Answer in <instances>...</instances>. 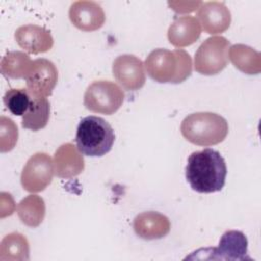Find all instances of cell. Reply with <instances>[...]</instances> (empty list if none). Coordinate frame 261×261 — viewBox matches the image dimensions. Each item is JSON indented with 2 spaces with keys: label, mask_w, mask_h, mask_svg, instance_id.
<instances>
[{
  "label": "cell",
  "mask_w": 261,
  "mask_h": 261,
  "mask_svg": "<svg viewBox=\"0 0 261 261\" xmlns=\"http://www.w3.org/2000/svg\"><path fill=\"white\" fill-rule=\"evenodd\" d=\"M227 169L223 157L213 149L194 152L188 158L186 178L198 193L221 191L225 184Z\"/></svg>",
  "instance_id": "obj_1"
},
{
  "label": "cell",
  "mask_w": 261,
  "mask_h": 261,
  "mask_svg": "<svg viewBox=\"0 0 261 261\" xmlns=\"http://www.w3.org/2000/svg\"><path fill=\"white\" fill-rule=\"evenodd\" d=\"M145 66L147 73L155 82L171 84L182 83L193 69L192 58L182 49H155L147 56Z\"/></svg>",
  "instance_id": "obj_2"
},
{
  "label": "cell",
  "mask_w": 261,
  "mask_h": 261,
  "mask_svg": "<svg viewBox=\"0 0 261 261\" xmlns=\"http://www.w3.org/2000/svg\"><path fill=\"white\" fill-rule=\"evenodd\" d=\"M180 133L194 145L212 146L221 143L226 138L228 123L217 113L195 112L184 118Z\"/></svg>",
  "instance_id": "obj_3"
},
{
  "label": "cell",
  "mask_w": 261,
  "mask_h": 261,
  "mask_svg": "<svg viewBox=\"0 0 261 261\" xmlns=\"http://www.w3.org/2000/svg\"><path fill=\"white\" fill-rule=\"evenodd\" d=\"M114 139L111 125L99 116L84 117L76 128V148L86 156L100 157L107 154L113 146Z\"/></svg>",
  "instance_id": "obj_4"
},
{
  "label": "cell",
  "mask_w": 261,
  "mask_h": 261,
  "mask_svg": "<svg viewBox=\"0 0 261 261\" xmlns=\"http://www.w3.org/2000/svg\"><path fill=\"white\" fill-rule=\"evenodd\" d=\"M230 43L222 36L206 39L195 53V70L204 75H214L222 71L228 64Z\"/></svg>",
  "instance_id": "obj_5"
},
{
  "label": "cell",
  "mask_w": 261,
  "mask_h": 261,
  "mask_svg": "<svg viewBox=\"0 0 261 261\" xmlns=\"http://www.w3.org/2000/svg\"><path fill=\"white\" fill-rule=\"evenodd\" d=\"M123 100L122 89L115 83L105 80L93 82L84 95V105L88 110L106 115L116 112Z\"/></svg>",
  "instance_id": "obj_6"
},
{
  "label": "cell",
  "mask_w": 261,
  "mask_h": 261,
  "mask_svg": "<svg viewBox=\"0 0 261 261\" xmlns=\"http://www.w3.org/2000/svg\"><path fill=\"white\" fill-rule=\"evenodd\" d=\"M54 173L51 157L46 153L38 152L31 156L23 166L20 182L27 192L39 193L51 184Z\"/></svg>",
  "instance_id": "obj_7"
},
{
  "label": "cell",
  "mask_w": 261,
  "mask_h": 261,
  "mask_svg": "<svg viewBox=\"0 0 261 261\" xmlns=\"http://www.w3.org/2000/svg\"><path fill=\"white\" fill-rule=\"evenodd\" d=\"M27 89L35 97H48L52 94L58 80L54 63L45 58L33 60L32 67L25 76Z\"/></svg>",
  "instance_id": "obj_8"
},
{
  "label": "cell",
  "mask_w": 261,
  "mask_h": 261,
  "mask_svg": "<svg viewBox=\"0 0 261 261\" xmlns=\"http://www.w3.org/2000/svg\"><path fill=\"white\" fill-rule=\"evenodd\" d=\"M142 60L132 54H122L112 64L114 79L126 91L140 90L146 82L145 67Z\"/></svg>",
  "instance_id": "obj_9"
},
{
  "label": "cell",
  "mask_w": 261,
  "mask_h": 261,
  "mask_svg": "<svg viewBox=\"0 0 261 261\" xmlns=\"http://www.w3.org/2000/svg\"><path fill=\"white\" fill-rule=\"evenodd\" d=\"M209 254L206 259L220 260H245L250 259L248 256V240L240 230L225 231L217 248L203 249Z\"/></svg>",
  "instance_id": "obj_10"
},
{
  "label": "cell",
  "mask_w": 261,
  "mask_h": 261,
  "mask_svg": "<svg viewBox=\"0 0 261 261\" xmlns=\"http://www.w3.org/2000/svg\"><path fill=\"white\" fill-rule=\"evenodd\" d=\"M197 17L201 28L211 35L225 32L231 22L229 9L224 3L218 1L202 2L198 7Z\"/></svg>",
  "instance_id": "obj_11"
},
{
  "label": "cell",
  "mask_w": 261,
  "mask_h": 261,
  "mask_svg": "<svg viewBox=\"0 0 261 261\" xmlns=\"http://www.w3.org/2000/svg\"><path fill=\"white\" fill-rule=\"evenodd\" d=\"M68 16L72 24L84 32L97 31L105 22L103 8L95 1L73 2L69 7Z\"/></svg>",
  "instance_id": "obj_12"
},
{
  "label": "cell",
  "mask_w": 261,
  "mask_h": 261,
  "mask_svg": "<svg viewBox=\"0 0 261 261\" xmlns=\"http://www.w3.org/2000/svg\"><path fill=\"white\" fill-rule=\"evenodd\" d=\"M14 38L18 46L31 54L47 52L54 43L50 31L37 24L19 27L15 31Z\"/></svg>",
  "instance_id": "obj_13"
},
{
  "label": "cell",
  "mask_w": 261,
  "mask_h": 261,
  "mask_svg": "<svg viewBox=\"0 0 261 261\" xmlns=\"http://www.w3.org/2000/svg\"><path fill=\"white\" fill-rule=\"evenodd\" d=\"M54 172L60 178H72L83 172L85 160L79 149L71 143L61 145L53 157Z\"/></svg>",
  "instance_id": "obj_14"
},
{
  "label": "cell",
  "mask_w": 261,
  "mask_h": 261,
  "mask_svg": "<svg viewBox=\"0 0 261 261\" xmlns=\"http://www.w3.org/2000/svg\"><path fill=\"white\" fill-rule=\"evenodd\" d=\"M134 230L141 239L158 240L169 232L170 221L167 216L157 211H146L135 217Z\"/></svg>",
  "instance_id": "obj_15"
},
{
  "label": "cell",
  "mask_w": 261,
  "mask_h": 261,
  "mask_svg": "<svg viewBox=\"0 0 261 261\" xmlns=\"http://www.w3.org/2000/svg\"><path fill=\"white\" fill-rule=\"evenodd\" d=\"M201 24L197 17L191 15L180 16L169 25L167 38L174 47H187L194 44L201 35Z\"/></svg>",
  "instance_id": "obj_16"
},
{
  "label": "cell",
  "mask_w": 261,
  "mask_h": 261,
  "mask_svg": "<svg viewBox=\"0 0 261 261\" xmlns=\"http://www.w3.org/2000/svg\"><path fill=\"white\" fill-rule=\"evenodd\" d=\"M228 59L244 73L258 74L261 71L260 53L247 45L236 44L229 47Z\"/></svg>",
  "instance_id": "obj_17"
},
{
  "label": "cell",
  "mask_w": 261,
  "mask_h": 261,
  "mask_svg": "<svg viewBox=\"0 0 261 261\" xmlns=\"http://www.w3.org/2000/svg\"><path fill=\"white\" fill-rule=\"evenodd\" d=\"M16 212L23 224L30 227H37L45 217V202L38 195H29L18 203Z\"/></svg>",
  "instance_id": "obj_18"
},
{
  "label": "cell",
  "mask_w": 261,
  "mask_h": 261,
  "mask_svg": "<svg viewBox=\"0 0 261 261\" xmlns=\"http://www.w3.org/2000/svg\"><path fill=\"white\" fill-rule=\"evenodd\" d=\"M30 259V246L27 238L19 232H11L0 244L1 261H20Z\"/></svg>",
  "instance_id": "obj_19"
},
{
  "label": "cell",
  "mask_w": 261,
  "mask_h": 261,
  "mask_svg": "<svg viewBox=\"0 0 261 261\" xmlns=\"http://www.w3.org/2000/svg\"><path fill=\"white\" fill-rule=\"evenodd\" d=\"M33 96V95H32ZM50 115V103L47 98L33 96L32 103L28 111L22 115L21 125L23 128H28L34 132L44 128Z\"/></svg>",
  "instance_id": "obj_20"
},
{
  "label": "cell",
  "mask_w": 261,
  "mask_h": 261,
  "mask_svg": "<svg viewBox=\"0 0 261 261\" xmlns=\"http://www.w3.org/2000/svg\"><path fill=\"white\" fill-rule=\"evenodd\" d=\"M33 61L28 54L21 51H12L5 54L0 62L1 72L11 79H25Z\"/></svg>",
  "instance_id": "obj_21"
},
{
  "label": "cell",
  "mask_w": 261,
  "mask_h": 261,
  "mask_svg": "<svg viewBox=\"0 0 261 261\" xmlns=\"http://www.w3.org/2000/svg\"><path fill=\"white\" fill-rule=\"evenodd\" d=\"M32 99L33 96L27 88L10 89L5 93L3 97V102L6 108L13 115L20 116L28 111L32 103Z\"/></svg>",
  "instance_id": "obj_22"
}]
</instances>
